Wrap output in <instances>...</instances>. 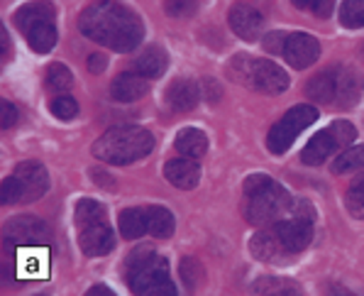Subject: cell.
Here are the masks:
<instances>
[{"instance_id":"obj_17","label":"cell","mask_w":364,"mask_h":296,"mask_svg":"<svg viewBox=\"0 0 364 296\" xmlns=\"http://www.w3.org/2000/svg\"><path fill=\"white\" fill-rule=\"evenodd\" d=\"M198 100H200V88L191 79H178L166 88V103H169L171 110H178V113L193 110Z\"/></svg>"},{"instance_id":"obj_13","label":"cell","mask_w":364,"mask_h":296,"mask_svg":"<svg viewBox=\"0 0 364 296\" xmlns=\"http://www.w3.org/2000/svg\"><path fill=\"white\" fill-rule=\"evenodd\" d=\"M15 179H18L22 186V204L37 201L49 189V174L39 162H22L18 169H15Z\"/></svg>"},{"instance_id":"obj_33","label":"cell","mask_w":364,"mask_h":296,"mask_svg":"<svg viewBox=\"0 0 364 296\" xmlns=\"http://www.w3.org/2000/svg\"><path fill=\"white\" fill-rule=\"evenodd\" d=\"M284 42H287V32H272V35L264 37L262 47H264L269 54H282L284 52Z\"/></svg>"},{"instance_id":"obj_31","label":"cell","mask_w":364,"mask_h":296,"mask_svg":"<svg viewBox=\"0 0 364 296\" xmlns=\"http://www.w3.org/2000/svg\"><path fill=\"white\" fill-rule=\"evenodd\" d=\"M0 194H3V204H22V186L18 179H15V174L5 179Z\"/></svg>"},{"instance_id":"obj_28","label":"cell","mask_w":364,"mask_h":296,"mask_svg":"<svg viewBox=\"0 0 364 296\" xmlns=\"http://www.w3.org/2000/svg\"><path fill=\"white\" fill-rule=\"evenodd\" d=\"M255 292H259V294H296V287L289 282H282V279L267 277L255 284Z\"/></svg>"},{"instance_id":"obj_6","label":"cell","mask_w":364,"mask_h":296,"mask_svg":"<svg viewBox=\"0 0 364 296\" xmlns=\"http://www.w3.org/2000/svg\"><path fill=\"white\" fill-rule=\"evenodd\" d=\"M57 10L47 0H37V3H27L15 13V25L27 37L30 47L39 54H47L54 49L59 35H57Z\"/></svg>"},{"instance_id":"obj_23","label":"cell","mask_w":364,"mask_h":296,"mask_svg":"<svg viewBox=\"0 0 364 296\" xmlns=\"http://www.w3.org/2000/svg\"><path fill=\"white\" fill-rule=\"evenodd\" d=\"M355 169H364V144L347 147L345 152L338 154V159L333 162L335 174H345V171H355Z\"/></svg>"},{"instance_id":"obj_15","label":"cell","mask_w":364,"mask_h":296,"mask_svg":"<svg viewBox=\"0 0 364 296\" xmlns=\"http://www.w3.org/2000/svg\"><path fill=\"white\" fill-rule=\"evenodd\" d=\"M164 176H166V181H169L171 186L188 191V189L198 186L200 166H198V162L191 159V157H173V159H169L164 164Z\"/></svg>"},{"instance_id":"obj_19","label":"cell","mask_w":364,"mask_h":296,"mask_svg":"<svg viewBox=\"0 0 364 296\" xmlns=\"http://www.w3.org/2000/svg\"><path fill=\"white\" fill-rule=\"evenodd\" d=\"M166 64H169V59H166L164 49L149 47L134 59V71L142 74L144 79H156V76H161L166 71Z\"/></svg>"},{"instance_id":"obj_26","label":"cell","mask_w":364,"mask_h":296,"mask_svg":"<svg viewBox=\"0 0 364 296\" xmlns=\"http://www.w3.org/2000/svg\"><path fill=\"white\" fill-rule=\"evenodd\" d=\"M340 22L350 30L364 27V0H345L340 8Z\"/></svg>"},{"instance_id":"obj_25","label":"cell","mask_w":364,"mask_h":296,"mask_svg":"<svg viewBox=\"0 0 364 296\" xmlns=\"http://www.w3.org/2000/svg\"><path fill=\"white\" fill-rule=\"evenodd\" d=\"M178 275L186 289H196L203 282V265H200L196 257H183L181 265H178Z\"/></svg>"},{"instance_id":"obj_18","label":"cell","mask_w":364,"mask_h":296,"mask_svg":"<svg viewBox=\"0 0 364 296\" xmlns=\"http://www.w3.org/2000/svg\"><path fill=\"white\" fill-rule=\"evenodd\" d=\"M250 250H252V255L262 262H274V260H282V257L289 255L287 250H284L277 231H274V226H269L264 231L257 233V236L250 240Z\"/></svg>"},{"instance_id":"obj_5","label":"cell","mask_w":364,"mask_h":296,"mask_svg":"<svg viewBox=\"0 0 364 296\" xmlns=\"http://www.w3.org/2000/svg\"><path fill=\"white\" fill-rule=\"evenodd\" d=\"M78 245L88 257H103L115 248V233L108 223L105 206L93 199H81L76 206Z\"/></svg>"},{"instance_id":"obj_29","label":"cell","mask_w":364,"mask_h":296,"mask_svg":"<svg viewBox=\"0 0 364 296\" xmlns=\"http://www.w3.org/2000/svg\"><path fill=\"white\" fill-rule=\"evenodd\" d=\"M299 10H306V13H313L318 18H328L333 13L335 0H291Z\"/></svg>"},{"instance_id":"obj_7","label":"cell","mask_w":364,"mask_h":296,"mask_svg":"<svg viewBox=\"0 0 364 296\" xmlns=\"http://www.w3.org/2000/svg\"><path fill=\"white\" fill-rule=\"evenodd\" d=\"M306 93L318 103L340 105V108H352L360 100V81L345 66H333L308 81Z\"/></svg>"},{"instance_id":"obj_4","label":"cell","mask_w":364,"mask_h":296,"mask_svg":"<svg viewBox=\"0 0 364 296\" xmlns=\"http://www.w3.org/2000/svg\"><path fill=\"white\" fill-rule=\"evenodd\" d=\"M127 284L139 296H173V287L169 277V262L156 255L149 245L132 250L127 257Z\"/></svg>"},{"instance_id":"obj_2","label":"cell","mask_w":364,"mask_h":296,"mask_svg":"<svg viewBox=\"0 0 364 296\" xmlns=\"http://www.w3.org/2000/svg\"><path fill=\"white\" fill-rule=\"evenodd\" d=\"M245 196H247L245 216H247L252 226L259 228L274 226L277 221H282L291 211V204H294L287 189L267 174H252L245 179Z\"/></svg>"},{"instance_id":"obj_3","label":"cell","mask_w":364,"mask_h":296,"mask_svg":"<svg viewBox=\"0 0 364 296\" xmlns=\"http://www.w3.org/2000/svg\"><path fill=\"white\" fill-rule=\"evenodd\" d=\"M154 147V137L149 130L137 125L110 127L93 142V157L105 164H132V162L147 157Z\"/></svg>"},{"instance_id":"obj_14","label":"cell","mask_w":364,"mask_h":296,"mask_svg":"<svg viewBox=\"0 0 364 296\" xmlns=\"http://www.w3.org/2000/svg\"><path fill=\"white\" fill-rule=\"evenodd\" d=\"M228 20H230V27L237 37L247 42H255L262 32V25H264V18H262L259 10H255L252 5L247 3H237L230 8L228 13Z\"/></svg>"},{"instance_id":"obj_34","label":"cell","mask_w":364,"mask_h":296,"mask_svg":"<svg viewBox=\"0 0 364 296\" xmlns=\"http://www.w3.org/2000/svg\"><path fill=\"white\" fill-rule=\"evenodd\" d=\"M0 108H3V118H0V125L8 130V127L15 125V120L20 118V113H18V108L10 103V100H3V103H0Z\"/></svg>"},{"instance_id":"obj_24","label":"cell","mask_w":364,"mask_h":296,"mask_svg":"<svg viewBox=\"0 0 364 296\" xmlns=\"http://www.w3.org/2000/svg\"><path fill=\"white\" fill-rule=\"evenodd\" d=\"M44 81H47V88L54 93H64L71 88V83H74V76H71V71L66 69L64 64H52L47 69V76H44Z\"/></svg>"},{"instance_id":"obj_16","label":"cell","mask_w":364,"mask_h":296,"mask_svg":"<svg viewBox=\"0 0 364 296\" xmlns=\"http://www.w3.org/2000/svg\"><path fill=\"white\" fill-rule=\"evenodd\" d=\"M149 91V81L144 79L142 74H137V71H125V74H120L117 79L113 81V86H110V93H113L115 100H120V103H132V100H139L142 96H147Z\"/></svg>"},{"instance_id":"obj_10","label":"cell","mask_w":364,"mask_h":296,"mask_svg":"<svg viewBox=\"0 0 364 296\" xmlns=\"http://www.w3.org/2000/svg\"><path fill=\"white\" fill-rule=\"evenodd\" d=\"M318 120V110L313 105H296L291 108L277 125L269 130V137H267V147L272 154H284L291 144L296 142V137L311 127L313 122Z\"/></svg>"},{"instance_id":"obj_35","label":"cell","mask_w":364,"mask_h":296,"mask_svg":"<svg viewBox=\"0 0 364 296\" xmlns=\"http://www.w3.org/2000/svg\"><path fill=\"white\" fill-rule=\"evenodd\" d=\"M105 66H108V59H105L103 54H91V57H88V69H91L93 74L105 71Z\"/></svg>"},{"instance_id":"obj_32","label":"cell","mask_w":364,"mask_h":296,"mask_svg":"<svg viewBox=\"0 0 364 296\" xmlns=\"http://www.w3.org/2000/svg\"><path fill=\"white\" fill-rule=\"evenodd\" d=\"M345 204H347V211H350L355 218H364V191L352 186L350 191H347Z\"/></svg>"},{"instance_id":"obj_8","label":"cell","mask_w":364,"mask_h":296,"mask_svg":"<svg viewBox=\"0 0 364 296\" xmlns=\"http://www.w3.org/2000/svg\"><path fill=\"white\" fill-rule=\"evenodd\" d=\"M235 81L255 88L262 93H282L289 88V74L279 64L267 59H252L247 54H240L228 66Z\"/></svg>"},{"instance_id":"obj_22","label":"cell","mask_w":364,"mask_h":296,"mask_svg":"<svg viewBox=\"0 0 364 296\" xmlns=\"http://www.w3.org/2000/svg\"><path fill=\"white\" fill-rule=\"evenodd\" d=\"M147 211V233L152 238H171L173 233V216L169 208H164V206H149Z\"/></svg>"},{"instance_id":"obj_9","label":"cell","mask_w":364,"mask_h":296,"mask_svg":"<svg viewBox=\"0 0 364 296\" xmlns=\"http://www.w3.org/2000/svg\"><path fill=\"white\" fill-rule=\"evenodd\" d=\"M355 137H357V130L352 122L335 120L333 125H328L326 130H321L311 142L306 144L304 152H301V159H304V164L318 166L326 159L333 157V154L345 152V149L355 142Z\"/></svg>"},{"instance_id":"obj_37","label":"cell","mask_w":364,"mask_h":296,"mask_svg":"<svg viewBox=\"0 0 364 296\" xmlns=\"http://www.w3.org/2000/svg\"><path fill=\"white\" fill-rule=\"evenodd\" d=\"M352 186H355V189H360V191H364V171H362L360 176L355 179V184H352Z\"/></svg>"},{"instance_id":"obj_21","label":"cell","mask_w":364,"mask_h":296,"mask_svg":"<svg viewBox=\"0 0 364 296\" xmlns=\"http://www.w3.org/2000/svg\"><path fill=\"white\" fill-rule=\"evenodd\" d=\"M117 228H120V236L125 240L142 238L144 233H147V211L144 208H125L120 213Z\"/></svg>"},{"instance_id":"obj_11","label":"cell","mask_w":364,"mask_h":296,"mask_svg":"<svg viewBox=\"0 0 364 296\" xmlns=\"http://www.w3.org/2000/svg\"><path fill=\"white\" fill-rule=\"evenodd\" d=\"M52 240V231L35 216H18L5 223V243L10 248H37Z\"/></svg>"},{"instance_id":"obj_36","label":"cell","mask_w":364,"mask_h":296,"mask_svg":"<svg viewBox=\"0 0 364 296\" xmlns=\"http://www.w3.org/2000/svg\"><path fill=\"white\" fill-rule=\"evenodd\" d=\"M96 294H108V296H113V292H110L108 287H91V289H88V296H96Z\"/></svg>"},{"instance_id":"obj_12","label":"cell","mask_w":364,"mask_h":296,"mask_svg":"<svg viewBox=\"0 0 364 296\" xmlns=\"http://www.w3.org/2000/svg\"><path fill=\"white\" fill-rule=\"evenodd\" d=\"M282 57L294 69H308V66L316 64L318 57H321V44H318L313 35H308V32H291V35H287V42H284Z\"/></svg>"},{"instance_id":"obj_1","label":"cell","mask_w":364,"mask_h":296,"mask_svg":"<svg viewBox=\"0 0 364 296\" xmlns=\"http://www.w3.org/2000/svg\"><path fill=\"white\" fill-rule=\"evenodd\" d=\"M78 30L88 40L105 44L113 52H132L144 37L142 20L127 5L115 0H98L88 5L78 18Z\"/></svg>"},{"instance_id":"obj_30","label":"cell","mask_w":364,"mask_h":296,"mask_svg":"<svg viewBox=\"0 0 364 296\" xmlns=\"http://www.w3.org/2000/svg\"><path fill=\"white\" fill-rule=\"evenodd\" d=\"M164 8L171 18H191V15L196 13L193 0H166Z\"/></svg>"},{"instance_id":"obj_27","label":"cell","mask_w":364,"mask_h":296,"mask_svg":"<svg viewBox=\"0 0 364 296\" xmlns=\"http://www.w3.org/2000/svg\"><path fill=\"white\" fill-rule=\"evenodd\" d=\"M49 108H52V113L57 115L59 120H71L78 115V103L71 96H57L49 103Z\"/></svg>"},{"instance_id":"obj_20","label":"cell","mask_w":364,"mask_h":296,"mask_svg":"<svg viewBox=\"0 0 364 296\" xmlns=\"http://www.w3.org/2000/svg\"><path fill=\"white\" fill-rule=\"evenodd\" d=\"M176 149L183 154V157L191 159H200L208 149V137H205L203 130H196V127H186L176 135Z\"/></svg>"}]
</instances>
